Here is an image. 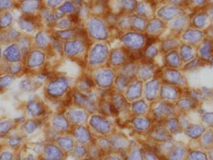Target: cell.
I'll list each match as a JSON object with an SVG mask.
<instances>
[{"label": "cell", "instance_id": "277c9868", "mask_svg": "<svg viewBox=\"0 0 213 160\" xmlns=\"http://www.w3.org/2000/svg\"><path fill=\"white\" fill-rule=\"evenodd\" d=\"M3 81H1V83H0V85H4V87L6 86L7 85H8V84H10V81H11V80L9 79V78H3Z\"/></svg>", "mask_w": 213, "mask_h": 160}, {"label": "cell", "instance_id": "3957f363", "mask_svg": "<svg viewBox=\"0 0 213 160\" xmlns=\"http://www.w3.org/2000/svg\"><path fill=\"white\" fill-rule=\"evenodd\" d=\"M20 141V138H12L10 141V145L12 146H16L19 144V142Z\"/></svg>", "mask_w": 213, "mask_h": 160}, {"label": "cell", "instance_id": "6da1fadb", "mask_svg": "<svg viewBox=\"0 0 213 160\" xmlns=\"http://www.w3.org/2000/svg\"><path fill=\"white\" fill-rule=\"evenodd\" d=\"M10 128V124L8 122H4L0 125V132H3L8 131V130H9Z\"/></svg>", "mask_w": 213, "mask_h": 160}, {"label": "cell", "instance_id": "7a4b0ae2", "mask_svg": "<svg viewBox=\"0 0 213 160\" xmlns=\"http://www.w3.org/2000/svg\"><path fill=\"white\" fill-rule=\"evenodd\" d=\"M11 159V154L10 153H3L1 157L0 160H10Z\"/></svg>", "mask_w": 213, "mask_h": 160}]
</instances>
